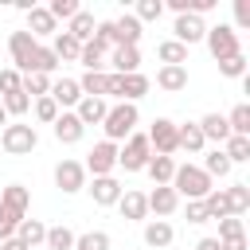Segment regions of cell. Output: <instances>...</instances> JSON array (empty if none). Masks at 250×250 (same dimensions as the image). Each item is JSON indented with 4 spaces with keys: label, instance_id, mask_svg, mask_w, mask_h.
<instances>
[{
    "label": "cell",
    "instance_id": "6da1fadb",
    "mask_svg": "<svg viewBox=\"0 0 250 250\" xmlns=\"http://www.w3.org/2000/svg\"><path fill=\"white\" fill-rule=\"evenodd\" d=\"M215 188V180L199 168V164H176V176H172V191L180 199H203L207 191Z\"/></svg>",
    "mask_w": 250,
    "mask_h": 250
},
{
    "label": "cell",
    "instance_id": "7a4b0ae2",
    "mask_svg": "<svg viewBox=\"0 0 250 250\" xmlns=\"http://www.w3.org/2000/svg\"><path fill=\"white\" fill-rule=\"evenodd\" d=\"M137 125H141V113H137V105H129V102H117V105H109L105 109V121H102V129H105V141H125L129 133H137Z\"/></svg>",
    "mask_w": 250,
    "mask_h": 250
},
{
    "label": "cell",
    "instance_id": "3957f363",
    "mask_svg": "<svg viewBox=\"0 0 250 250\" xmlns=\"http://www.w3.org/2000/svg\"><path fill=\"white\" fill-rule=\"evenodd\" d=\"M35 145H39V133H35V125H23V121H8L4 129H0V148L8 152V156H27V152H35Z\"/></svg>",
    "mask_w": 250,
    "mask_h": 250
},
{
    "label": "cell",
    "instance_id": "277c9868",
    "mask_svg": "<svg viewBox=\"0 0 250 250\" xmlns=\"http://www.w3.org/2000/svg\"><path fill=\"white\" fill-rule=\"evenodd\" d=\"M148 160H152L148 137H145V133H129V137H125V145L117 148V168H125V172H145V168H148Z\"/></svg>",
    "mask_w": 250,
    "mask_h": 250
},
{
    "label": "cell",
    "instance_id": "5b68a950",
    "mask_svg": "<svg viewBox=\"0 0 250 250\" xmlns=\"http://www.w3.org/2000/svg\"><path fill=\"white\" fill-rule=\"evenodd\" d=\"M148 78L137 70V74H109V90H105V98H117V102H129V105H137L145 94H148Z\"/></svg>",
    "mask_w": 250,
    "mask_h": 250
},
{
    "label": "cell",
    "instance_id": "8992f818",
    "mask_svg": "<svg viewBox=\"0 0 250 250\" xmlns=\"http://www.w3.org/2000/svg\"><path fill=\"white\" fill-rule=\"evenodd\" d=\"M203 43H207V51H211V59H215V62H223V59H230V55H238V51H242L238 31H234L230 23H215V27H207Z\"/></svg>",
    "mask_w": 250,
    "mask_h": 250
},
{
    "label": "cell",
    "instance_id": "52a82bcc",
    "mask_svg": "<svg viewBox=\"0 0 250 250\" xmlns=\"http://www.w3.org/2000/svg\"><path fill=\"white\" fill-rule=\"evenodd\" d=\"M145 137H148V148L156 156H176L180 152V137H176V121L172 117H156Z\"/></svg>",
    "mask_w": 250,
    "mask_h": 250
},
{
    "label": "cell",
    "instance_id": "ba28073f",
    "mask_svg": "<svg viewBox=\"0 0 250 250\" xmlns=\"http://www.w3.org/2000/svg\"><path fill=\"white\" fill-rule=\"evenodd\" d=\"M86 176H113L117 168V145L113 141H98L90 152H86Z\"/></svg>",
    "mask_w": 250,
    "mask_h": 250
},
{
    "label": "cell",
    "instance_id": "9c48e42d",
    "mask_svg": "<svg viewBox=\"0 0 250 250\" xmlns=\"http://www.w3.org/2000/svg\"><path fill=\"white\" fill-rule=\"evenodd\" d=\"M55 188L62 195L86 191V168H82V160H59L55 164Z\"/></svg>",
    "mask_w": 250,
    "mask_h": 250
},
{
    "label": "cell",
    "instance_id": "30bf717a",
    "mask_svg": "<svg viewBox=\"0 0 250 250\" xmlns=\"http://www.w3.org/2000/svg\"><path fill=\"white\" fill-rule=\"evenodd\" d=\"M35 39L27 35V31H12L8 35V55H12V70H20V74H27V66H31V55H35Z\"/></svg>",
    "mask_w": 250,
    "mask_h": 250
},
{
    "label": "cell",
    "instance_id": "8fae6325",
    "mask_svg": "<svg viewBox=\"0 0 250 250\" xmlns=\"http://www.w3.org/2000/svg\"><path fill=\"white\" fill-rule=\"evenodd\" d=\"M86 191H90V199L98 203V207H117V199H121V180L117 176H94V184H86Z\"/></svg>",
    "mask_w": 250,
    "mask_h": 250
},
{
    "label": "cell",
    "instance_id": "7c38bea8",
    "mask_svg": "<svg viewBox=\"0 0 250 250\" xmlns=\"http://www.w3.org/2000/svg\"><path fill=\"white\" fill-rule=\"evenodd\" d=\"M51 133H55V141H59V145H78V141L86 137V125L74 117V109H62V113L55 117Z\"/></svg>",
    "mask_w": 250,
    "mask_h": 250
},
{
    "label": "cell",
    "instance_id": "4fadbf2b",
    "mask_svg": "<svg viewBox=\"0 0 250 250\" xmlns=\"http://www.w3.org/2000/svg\"><path fill=\"white\" fill-rule=\"evenodd\" d=\"M145 199H148V215H156V219H168L180 207V195L172 191V184H156L152 191H145Z\"/></svg>",
    "mask_w": 250,
    "mask_h": 250
},
{
    "label": "cell",
    "instance_id": "5bb4252c",
    "mask_svg": "<svg viewBox=\"0 0 250 250\" xmlns=\"http://www.w3.org/2000/svg\"><path fill=\"white\" fill-rule=\"evenodd\" d=\"M172 31H176V35H172L176 43H184V47H191V43H203V35H207V23H203L199 16H191V12H188V16H176V23H172Z\"/></svg>",
    "mask_w": 250,
    "mask_h": 250
},
{
    "label": "cell",
    "instance_id": "9a60e30c",
    "mask_svg": "<svg viewBox=\"0 0 250 250\" xmlns=\"http://www.w3.org/2000/svg\"><path fill=\"white\" fill-rule=\"evenodd\" d=\"M141 43V20L133 12H121L113 20V47H137Z\"/></svg>",
    "mask_w": 250,
    "mask_h": 250
},
{
    "label": "cell",
    "instance_id": "2e32d148",
    "mask_svg": "<svg viewBox=\"0 0 250 250\" xmlns=\"http://www.w3.org/2000/svg\"><path fill=\"white\" fill-rule=\"evenodd\" d=\"M117 211H121V219H129V223H145V219H148V199H145V191L125 188L121 199H117Z\"/></svg>",
    "mask_w": 250,
    "mask_h": 250
},
{
    "label": "cell",
    "instance_id": "e0dca14e",
    "mask_svg": "<svg viewBox=\"0 0 250 250\" xmlns=\"http://www.w3.org/2000/svg\"><path fill=\"white\" fill-rule=\"evenodd\" d=\"M59 109H74L82 102V90H78V78H55L51 82V94H47Z\"/></svg>",
    "mask_w": 250,
    "mask_h": 250
},
{
    "label": "cell",
    "instance_id": "ac0fdd59",
    "mask_svg": "<svg viewBox=\"0 0 250 250\" xmlns=\"http://www.w3.org/2000/svg\"><path fill=\"white\" fill-rule=\"evenodd\" d=\"M23 16H27V27H23V31H27L35 43H39V39H47V35H59V23L51 20V12H47V8H31V12H23Z\"/></svg>",
    "mask_w": 250,
    "mask_h": 250
},
{
    "label": "cell",
    "instance_id": "d6986e66",
    "mask_svg": "<svg viewBox=\"0 0 250 250\" xmlns=\"http://www.w3.org/2000/svg\"><path fill=\"white\" fill-rule=\"evenodd\" d=\"M172 238H176V230H172L168 219H148V223H145V246L164 250V246H172Z\"/></svg>",
    "mask_w": 250,
    "mask_h": 250
},
{
    "label": "cell",
    "instance_id": "ffe728a7",
    "mask_svg": "<svg viewBox=\"0 0 250 250\" xmlns=\"http://www.w3.org/2000/svg\"><path fill=\"white\" fill-rule=\"evenodd\" d=\"M109 62H113V74H137L141 70V47H113Z\"/></svg>",
    "mask_w": 250,
    "mask_h": 250
},
{
    "label": "cell",
    "instance_id": "44dd1931",
    "mask_svg": "<svg viewBox=\"0 0 250 250\" xmlns=\"http://www.w3.org/2000/svg\"><path fill=\"white\" fill-rule=\"evenodd\" d=\"M105 109H109L105 98H82V102L74 105V117H78L82 125H102V121H105Z\"/></svg>",
    "mask_w": 250,
    "mask_h": 250
},
{
    "label": "cell",
    "instance_id": "7402d4cb",
    "mask_svg": "<svg viewBox=\"0 0 250 250\" xmlns=\"http://www.w3.org/2000/svg\"><path fill=\"white\" fill-rule=\"evenodd\" d=\"M195 125H199L203 141H215L219 148H223V141L230 137V129H227V117H223V113H203V117H199Z\"/></svg>",
    "mask_w": 250,
    "mask_h": 250
},
{
    "label": "cell",
    "instance_id": "603a6c76",
    "mask_svg": "<svg viewBox=\"0 0 250 250\" xmlns=\"http://www.w3.org/2000/svg\"><path fill=\"white\" fill-rule=\"evenodd\" d=\"M156 86H160L164 94L188 90V66H160V70H156Z\"/></svg>",
    "mask_w": 250,
    "mask_h": 250
},
{
    "label": "cell",
    "instance_id": "cb8c5ba5",
    "mask_svg": "<svg viewBox=\"0 0 250 250\" xmlns=\"http://www.w3.org/2000/svg\"><path fill=\"white\" fill-rule=\"evenodd\" d=\"M78 90H82V98H105V90H109V70H86V74L78 78Z\"/></svg>",
    "mask_w": 250,
    "mask_h": 250
},
{
    "label": "cell",
    "instance_id": "d4e9b609",
    "mask_svg": "<svg viewBox=\"0 0 250 250\" xmlns=\"http://www.w3.org/2000/svg\"><path fill=\"white\" fill-rule=\"evenodd\" d=\"M94 27H98V20H94V12H86V8H78V16L66 23V35H74L78 43H90L94 39Z\"/></svg>",
    "mask_w": 250,
    "mask_h": 250
},
{
    "label": "cell",
    "instance_id": "484cf974",
    "mask_svg": "<svg viewBox=\"0 0 250 250\" xmlns=\"http://www.w3.org/2000/svg\"><path fill=\"white\" fill-rule=\"evenodd\" d=\"M0 207H12V211H20V215H27V207H31V191H27L23 184H8V188L0 191Z\"/></svg>",
    "mask_w": 250,
    "mask_h": 250
},
{
    "label": "cell",
    "instance_id": "4316f807",
    "mask_svg": "<svg viewBox=\"0 0 250 250\" xmlns=\"http://www.w3.org/2000/svg\"><path fill=\"white\" fill-rule=\"evenodd\" d=\"M16 238H20L27 250H35V246H43V238H47V223H39V219H23V223L16 227Z\"/></svg>",
    "mask_w": 250,
    "mask_h": 250
},
{
    "label": "cell",
    "instance_id": "83f0119b",
    "mask_svg": "<svg viewBox=\"0 0 250 250\" xmlns=\"http://www.w3.org/2000/svg\"><path fill=\"white\" fill-rule=\"evenodd\" d=\"M51 51H55V59H59V62H78V51H82V43H78L74 35L59 31V35L51 39Z\"/></svg>",
    "mask_w": 250,
    "mask_h": 250
},
{
    "label": "cell",
    "instance_id": "f1b7e54d",
    "mask_svg": "<svg viewBox=\"0 0 250 250\" xmlns=\"http://www.w3.org/2000/svg\"><path fill=\"white\" fill-rule=\"evenodd\" d=\"M176 137H180V148H184V152H203V148H207V141H203V133H199L195 121L176 125Z\"/></svg>",
    "mask_w": 250,
    "mask_h": 250
},
{
    "label": "cell",
    "instance_id": "f546056e",
    "mask_svg": "<svg viewBox=\"0 0 250 250\" xmlns=\"http://www.w3.org/2000/svg\"><path fill=\"white\" fill-rule=\"evenodd\" d=\"M105 51L109 47H102V43H82V51H78V62L86 66V70H105Z\"/></svg>",
    "mask_w": 250,
    "mask_h": 250
},
{
    "label": "cell",
    "instance_id": "4dcf8cb0",
    "mask_svg": "<svg viewBox=\"0 0 250 250\" xmlns=\"http://www.w3.org/2000/svg\"><path fill=\"white\" fill-rule=\"evenodd\" d=\"M156 59H160L164 66H184V62H188V47L176 43V39H164V43L156 47Z\"/></svg>",
    "mask_w": 250,
    "mask_h": 250
},
{
    "label": "cell",
    "instance_id": "1f68e13d",
    "mask_svg": "<svg viewBox=\"0 0 250 250\" xmlns=\"http://www.w3.org/2000/svg\"><path fill=\"white\" fill-rule=\"evenodd\" d=\"M55 66H59L55 51L39 43V47H35V55H31V66H27V74H47V78H51V74H55Z\"/></svg>",
    "mask_w": 250,
    "mask_h": 250
},
{
    "label": "cell",
    "instance_id": "d6a6232c",
    "mask_svg": "<svg viewBox=\"0 0 250 250\" xmlns=\"http://www.w3.org/2000/svg\"><path fill=\"white\" fill-rule=\"evenodd\" d=\"M227 129H230V137H250V105L246 102H238L227 113Z\"/></svg>",
    "mask_w": 250,
    "mask_h": 250
},
{
    "label": "cell",
    "instance_id": "836d02e7",
    "mask_svg": "<svg viewBox=\"0 0 250 250\" xmlns=\"http://www.w3.org/2000/svg\"><path fill=\"white\" fill-rule=\"evenodd\" d=\"M199 168H203V172H207L211 180H215V176L223 180V176H230V168H234V164L227 160V152H223V148H211V152L203 156V164H199Z\"/></svg>",
    "mask_w": 250,
    "mask_h": 250
},
{
    "label": "cell",
    "instance_id": "e575fe53",
    "mask_svg": "<svg viewBox=\"0 0 250 250\" xmlns=\"http://www.w3.org/2000/svg\"><path fill=\"white\" fill-rule=\"evenodd\" d=\"M148 176H152V184H172V176H176V160L172 156H156L152 152V160H148V168H145Z\"/></svg>",
    "mask_w": 250,
    "mask_h": 250
},
{
    "label": "cell",
    "instance_id": "d590c367",
    "mask_svg": "<svg viewBox=\"0 0 250 250\" xmlns=\"http://www.w3.org/2000/svg\"><path fill=\"white\" fill-rule=\"evenodd\" d=\"M227 191V203H230V215H246L250 211V184H230V188H223Z\"/></svg>",
    "mask_w": 250,
    "mask_h": 250
},
{
    "label": "cell",
    "instance_id": "8d00e7d4",
    "mask_svg": "<svg viewBox=\"0 0 250 250\" xmlns=\"http://www.w3.org/2000/svg\"><path fill=\"white\" fill-rule=\"evenodd\" d=\"M203 207H207V219H227L230 215V203H227V191L223 188H211L203 195Z\"/></svg>",
    "mask_w": 250,
    "mask_h": 250
},
{
    "label": "cell",
    "instance_id": "74e56055",
    "mask_svg": "<svg viewBox=\"0 0 250 250\" xmlns=\"http://www.w3.org/2000/svg\"><path fill=\"white\" fill-rule=\"evenodd\" d=\"M74 230L70 227H47V238H43V246L47 250H74Z\"/></svg>",
    "mask_w": 250,
    "mask_h": 250
},
{
    "label": "cell",
    "instance_id": "f35d334b",
    "mask_svg": "<svg viewBox=\"0 0 250 250\" xmlns=\"http://www.w3.org/2000/svg\"><path fill=\"white\" fill-rule=\"evenodd\" d=\"M20 90H23L31 102H35V98H47V94H51V78H47V74H23V78H20Z\"/></svg>",
    "mask_w": 250,
    "mask_h": 250
},
{
    "label": "cell",
    "instance_id": "ab89813d",
    "mask_svg": "<svg viewBox=\"0 0 250 250\" xmlns=\"http://www.w3.org/2000/svg\"><path fill=\"white\" fill-rule=\"evenodd\" d=\"M223 152L230 164H246L250 160V137H227L223 141Z\"/></svg>",
    "mask_w": 250,
    "mask_h": 250
},
{
    "label": "cell",
    "instance_id": "60d3db41",
    "mask_svg": "<svg viewBox=\"0 0 250 250\" xmlns=\"http://www.w3.org/2000/svg\"><path fill=\"white\" fill-rule=\"evenodd\" d=\"M0 105H4V113H8V117H23V113H31V98H27L23 90L4 94V98H0Z\"/></svg>",
    "mask_w": 250,
    "mask_h": 250
},
{
    "label": "cell",
    "instance_id": "b9f144b4",
    "mask_svg": "<svg viewBox=\"0 0 250 250\" xmlns=\"http://www.w3.org/2000/svg\"><path fill=\"white\" fill-rule=\"evenodd\" d=\"M109 246H113V238L105 230H86L74 238V250H109Z\"/></svg>",
    "mask_w": 250,
    "mask_h": 250
},
{
    "label": "cell",
    "instance_id": "7bdbcfd3",
    "mask_svg": "<svg viewBox=\"0 0 250 250\" xmlns=\"http://www.w3.org/2000/svg\"><path fill=\"white\" fill-rule=\"evenodd\" d=\"M31 113H35V121H43V125H55V117H59L62 109H59L51 98H35V102H31Z\"/></svg>",
    "mask_w": 250,
    "mask_h": 250
},
{
    "label": "cell",
    "instance_id": "ee69618b",
    "mask_svg": "<svg viewBox=\"0 0 250 250\" xmlns=\"http://www.w3.org/2000/svg\"><path fill=\"white\" fill-rule=\"evenodd\" d=\"M27 215H20V211H12V207H0V242L4 238H16V227L23 223Z\"/></svg>",
    "mask_w": 250,
    "mask_h": 250
},
{
    "label": "cell",
    "instance_id": "f6af8a7d",
    "mask_svg": "<svg viewBox=\"0 0 250 250\" xmlns=\"http://www.w3.org/2000/svg\"><path fill=\"white\" fill-rule=\"evenodd\" d=\"M47 12H51V20H55V23H59V20H66V23H70V20L78 16V0H51V4H47Z\"/></svg>",
    "mask_w": 250,
    "mask_h": 250
},
{
    "label": "cell",
    "instance_id": "bcb514c9",
    "mask_svg": "<svg viewBox=\"0 0 250 250\" xmlns=\"http://www.w3.org/2000/svg\"><path fill=\"white\" fill-rule=\"evenodd\" d=\"M133 16H137L141 27H145L148 20H160V16H164V0H141V4L133 8Z\"/></svg>",
    "mask_w": 250,
    "mask_h": 250
},
{
    "label": "cell",
    "instance_id": "7dc6e473",
    "mask_svg": "<svg viewBox=\"0 0 250 250\" xmlns=\"http://www.w3.org/2000/svg\"><path fill=\"white\" fill-rule=\"evenodd\" d=\"M219 74H223V78H246V55L238 51V55L223 59V62H219Z\"/></svg>",
    "mask_w": 250,
    "mask_h": 250
},
{
    "label": "cell",
    "instance_id": "c3c4849f",
    "mask_svg": "<svg viewBox=\"0 0 250 250\" xmlns=\"http://www.w3.org/2000/svg\"><path fill=\"white\" fill-rule=\"evenodd\" d=\"M246 230H242V219L238 215H227V219H219V242H227V238H242Z\"/></svg>",
    "mask_w": 250,
    "mask_h": 250
},
{
    "label": "cell",
    "instance_id": "681fc988",
    "mask_svg": "<svg viewBox=\"0 0 250 250\" xmlns=\"http://www.w3.org/2000/svg\"><path fill=\"white\" fill-rule=\"evenodd\" d=\"M20 78H23L20 70L4 66V70H0V98H4V94H16V90H20Z\"/></svg>",
    "mask_w": 250,
    "mask_h": 250
},
{
    "label": "cell",
    "instance_id": "f907efd6",
    "mask_svg": "<svg viewBox=\"0 0 250 250\" xmlns=\"http://www.w3.org/2000/svg\"><path fill=\"white\" fill-rule=\"evenodd\" d=\"M234 31L242 27V31H250V0H234V23H230Z\"/></svg>",
    "mask_w": 250,
    "mask_h": 250
},
{
    "label": "cell",
    "instance_id": "816d5d0a",
    "mask_svg": "<svg viewBox=\"0 0 250 250\" xmlns=\"http://www.w3.org/2000/svg\"><path fill=\"white\" fill-rule=\"evenodd\" d=\"M94 43L113 47V20H98V27H94Z\"/></svg>",
    "mask_w": 250,
    "mask_h": 250
},
{
    "label": "cell",
    "instance_id": "f5cc1de1",
    "mask_svg": "<svg viewBox=\"0 0 250 250\" xmlns=\"http://www.w3.org/2000/svg\"><path fill=\"white\" fill-rule=\"evenodd\" d=\"M184 215H188V223H195V227L207 223V207H203V199H188V211H184Z\"/></svg>",
    "mask_w": 250,
    "mask_h": 250
},
{
    "label": "cell",
    "instance_id": "db71d44e",
    "mask_svg": "<svg viewBox=\"0 0 250 250\" xmlns=\"http://www.w3.org/2000/svg\"><path fill=\"white\" fill-rule=\"evenodd\" d=\"M223 250H246V234L242 238H227V242H219Z\"/></svg>",
    "mask_w": 250,
    "mask_h": 250
},
{
    "label": "cell",
    "instance_id": "11a10c76",
    "mask_svg": "<svg viewBox=\"0 0 250 250\" xmlns=\"http://www.w3.org/2000/svg\"><path fill=\"white\" fill-rule=\"evenodd\" d=\"M195 250H223V246H219V238H199Z\"/></svg>",
    "mask_w": 250,
    "mask_h": 250
},
{
    "label": "cell",
    "instance_id": "9f6ffc18",
    "mask_svg": "<svg viewBox=\"0 0 250 250\" xmlns=\"http://www.w3.org/2000/svg\"><path fill=\"white\" fill-rule=\"evenodd\" d=\"M0 250H27V246H23L20 238H4V242H0Z\"/></svg>",
    "mask_w": 250,
    "mask_h": 250
},
{
    "label": "cell",
    "instance_id": "6f0895ef",
    "mask_svg": "<svg viewBox=\"0 0 250 250\" xmlns=\"http://www.w3.org/2000/svg\"><path fill=\"white\" fill-rule=\"evenodd\" d=\"M4 125H8V113H4V105H0V129H4Z\"/></svg>",
    "mask_w": 250,
    "mask_h": 250
}]
</instances>
